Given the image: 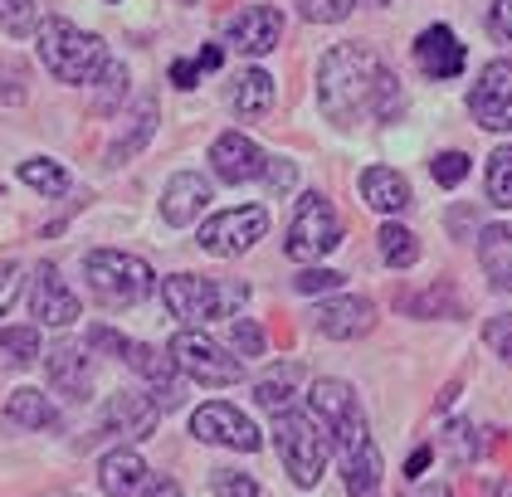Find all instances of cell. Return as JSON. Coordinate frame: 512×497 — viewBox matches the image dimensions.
Instances as JSON below:
<instances>
[{
  "label": "cell",
  "mask_w": 512,
  "mask_h": 497,
  "mask_svg": "<svg viewBox=\"0 0 512 497\" xmlns=\"http://www.w3.org/2000/svg\"><path fill=\"white\" fill-rule=\"evenodd\" d=\"M317 108L337 127H356L366 117L391 122L405 108V98H400V78L366 44H337L317 64Z\"/></svg>",
  "instance_id": "6da1fadb"
},
{
  "label": "cell",
  "mask_w": 512,
  "mask_h": 497,
  "mask_svg": "<svg viewBox=\"0 0 512 497\" xmlns=\"http://www.w3.org/2000/svg\"><path fill=\"white\" fill-rule=\"evenodd\" d=\"M40 59L59 83H98L108 69V44L79 25H69V20H44Z\"/></svg>",
  "instance_id": "7a4b0ae2"
},
{
  "label": "cell",
  "mask_w": 512,
  "mask_h": 497,
  "mask_svg": "<svg viewBox=\"0 0 512 497\" xmlns=\"http://www.w3.org/2000/svg\"><path fill=\"white\" fill-rule=\"evenodd\" d=\"M83 278L108 307H137L147 303L152 288H157L152 264H142L137 254H122V249H93L83 259Z\"/></svg>",
  "instance_id": "3957f363"
},
{
  "label": "cell",
  "mask_w": 512,
  "mask_h": 497,
  "mask_svg": "<svg viewBox=\"0 0 512 497\" xmlns=\"http://www.w3.org/2000/svg\"><path fill=\"white\" fill-rule=\"evenodd\" d=\"M274 444H278V459L288 468V478L298 488H317L322 483V468H327V434L317 429L313 415H293V410H278L274 415Z\"/></svg>",
  "instance_id": "277c9868"
},
{
  "label": "cell",
  "mask_w": 512,
  "mask_h": 497,
  "mask_svg": "<svg viewBox=\"0 0 512 497\" xmlns=\"http://www.w3.org/2000/svg\"><path fill=\"white\" fill-rule=\"evenodd\" d=\"M244 283H230V288H220V283H210V278H196V273H171L166 283H161V303L171 307V317H181V322H191V327H205V322H215V317H230V307L244 303Z\"/></svg>",
  "instance_id": "5b68a950"
},
{
  "label": "cell",
  "mask_w": 512,
  "mask_h": 497,
  "mask_svg": "<svg viewBox=\"0 0 512 497\" xmlns=\"http://www.w3.org/2000/svg\"><path fill=\"white\" fill-rule=\"evenodd\" d=\"M308 410H313L317 429L327 434V444H332L337 454L366 439V415H361L356 390L347 381H313V390H308Z\"/></svg>",
  "instance_id": "8992f818"
},
{
  "label": "cell",
  "mask_w": 512,
  "mask_h": 497,
  "mask_svg": "<svg viewBox=\"0 0 512 497\" xmlns=\"http://www.w3.org/2000/svg\"><path fill=\"white\" fill-rule=\"evenodd\" d=\"M337 244H342V220H337L332 200L317 191L303 195V200H298V215H293V225H288V239H283V254L298 259V264H317V259L332 254Z\"/></svg>",
  "instance_id": "52a82bcc"
},
{
  "label": "cell",
  "mask_w": 512,
  "mask_h": 497,
  "mask_svg": "<svg viewBox=\"0 0 512 497\" xmlns=\"http://www.w3.org/2000/svg\"><path fill=\"white\" fill-rule=\"evenodd\" d=\"M166 356H171V366L181 371V376H191L200 385H235L244 376V361L230 356L220 342H210V337H200V332H176L171 346H166Z\"/></svg>",
  "instance_id": "ba28073f"
},
{
  "label": "cell",
  "mask_w": 512,
  "mask_h": 497,
  "mask_svg": "<svg viewBox=\"0 0 512 497\" xmlns=\"http://www.w3.org/2000/svg\"><path fill=\"white\" fill-rule=\"evenodd\" d=\"M264 234H269V215L259 205H239V210H225V215L200 225V249L220 254V259H235L244 249H254Z\"/></svg>",
  "instance_id": "9c48e42d"
},
{
  "label": "cell",
  "mask_w": 512,
  "mask_h": 497,
  "mask_svg": "<svg viewBox=\"0 0 512 497\" xmlns=\"http://www.w3.org/2000/svg\"><path fill=\"white\" fill-rule=\"evenodd\" d=\"M191 434H196L200 444H220V449H239V454H254L259 444H264V434L254 429L249 415H239L235 405H200L196 415H191Z\"/></svg>",
  "instance_id": "30bf717a"
},
{
  "label": "cell",
  "mask_w": 512,
  "mask_h": 497,
  "mask_svg": "<svg viewBox=\"0 0 512 497\" xmlns=\"http://www.w3.org/2000/svg\"><path fill=\"white\" fill-rule=\"evenodd\" d=\"M469 108L488 132H508L512 127V64L508 59H493V64L478 74Z\"/></svg>",
  "instance_id": "8fae6325"
},
{
  "label": "cell",
  "mask_w": 512,
  "mask_h": 497,
  "mask_svg": "<svg viewBox=\"0 0 512 497\" xmlns=\"http://www.w3.org/2000/svg\"><path fill=\"white\" fill-rule=\"evenodd\" d=\"M313 327L332 342H352V337H366L376 327V307H371V298H356V293L327 298V303H317Z\"/></svg>",
  "instance_id": "7c38bea8"
},
{
  "label": "cell",
  "mask_w": 512,
  "mask_h": 497,
  "mask_svg": "<svg viewBox=\"0 0 512 497\" xmlns=\"http://www.w3.org/2000/svg\"><path fill=\"white\" fill-rule=\"evenodd\" d=\"M118 356L137 371V376H147L152 381V400H157V410H176L181 405V385H176V366H171V356H161L157 346H147V342H127L122 337L118 342Z\"/></svg>",
  "instance_id": "4fadbf2b"
},
{
  "label": "cell",
  "mask_w": 512,
  "mask_h": 497,
  "mask_svg": "<svg viewBox=\"0 0 512 497\" xmlns=\"http://www.w3.org/2000/svg\"><path fill=\"white\" fill-rule=\"evenodd\" d=\"M278 35H283V15L274 5H249V10H239L235 20L225 25V39L235 44L239 54H254V59L278 49Z\"/></svg>",
  "instance_id": "5bb4252c"
},
{
  "label": "cell",
  "mask_w": 512,
  "mask_h": 497,
  "mask_svg": "<svg viewBox=\"0 0 512 497\" xmlns=\"http://www.w3.org/2000/svg\"><path fill=\"white\" fill-rule=\"evenodd\" d=\"M30 307H35V317H40L44 327H69V322H79V298L69 293V283L59 278V268L54 264L35 268V293H30Z\"/></svg>",
  "instance_id": "9a60e30c"
},
{
  "label": "cell",
  "mask_w": 512,
  "mask_h": 497,
  "mask_svg": "<svg viewBox=\"0 0 512 497\" xmlns=\"http://www.w3.org/2000/svg\"><path fill=\"white\" fill-rule=\"evenodd\" d=\"M210 166H215V176H220L225 186H244V181H259L264 152H259L249 137L225 132V137H215V147H210Z\"/></svg>",
  "instance_id": "2e32d148"
},
{
  "label": "cell",
  "mask_w": 512,
  "mask_h": 497,
  "mask_svg": "<svg viewBox=\"0 0 512 497\" xmlns=\"http://www.w3.org/2000/svg\"><path fill=\"white\" fill-rule=\"evenodd\" d=\"M415 64L430 78H459L469 54H464V44H459V35L449 25H430L425 35L415 39Z\"/></svg>",
  "instance_id": "e0dca14e"
},
{
  "label": "cell",
  "mask_w": 512,
  "mask_h": 497,
  "mask_svg": "<svg viewBox=\"0 0 512 497\" xmlns=\"http://www.w3.org/2000/svg\"><path fill=\"white\" fill-rule=\"evenodd\" d=\"M205 205H210V181L196 176V171L171 176L166 191H161V215H166V225H196Z\"/></svg>",
  "instance_id": "ac0fdd59"
},
{
  "label": "cell",
  "mask_w": 512,
  "mask_h": 497,
  "mask_svg": "<svg viewBox=\"0 0 512 497\" xmlns=\"http://www.w3.org/2000/svg\"><path fill=\"white\" fill-rule=\"evenodd\" d=\"M161 410L152 395H137V390H122V395H113L108 400V424L118 429L122 439H147L152 429H157Z\"/></svg>",
  "instance_id": "d6986e66"
},
{
  "label": "cell",
  "mask_w": 512,
  "mask_h": 497,
  "mask_svg": "<svg viewBox=\"0 0 512 497\" xmlns=\"http://www.w3.org/2000/svg\"><path fill=\"white\" fill-rule=\"evenodd\" d=\"M147 463L137 459L132 449H113L108 459L98 463V483H103V493L108 497H142L147 493Z\"/></svg>",
  "instance_id": "ffe728a7"
},
{
  "label": "cell",
  "mask_w": 512,
  "mask_h": 497,
  "mask_svg": "<svg viewBox=\"0 0 512 497\" xmlns=\"http://www.w3.org/2000/svg\"><path fill=\"white\" fill-rule=\"evenodd\" d=\"M44 361H49V381H54L59 395H69V400H83V395H88V351H83V346L59 342Z\"/></svg>",
  "instance_id": "44dd1931"
},
{
  "label": "cell",
  "mask_w": 512,
  "mask_h": 497,
  "mask_svg": "<svg viewBox=\"0 0 512 497\" xmlns=\"http://www.w3.org/2000/svg\"><path fill=\"white\" fill-rule=\"evenodd\" d=\"M342 483L352 497H371L381 488V449L371 444V434L352 449H342Z\"/></svg>",
  "instance_id": "7402d4cb"
},
{
  "label": "cell",
  "mask_w": 512,
  "mask_h": 497,
  "mask_svg": "<svg viewBox=\"0 0 512 497\" xmlns=\"http://www.w3.org/2000/svg\"><path fill=\"white\" fill-rule=\"evenodd\" d=\"M361 195H366L371 210L400 215V210L410 205V181H405L400 171H391V166H371V171H361Z\"/></svg>",
  "instance_id": "603a6c76"
},
{
  "label": "cell",
  "mask_w": 512,
  "mask_h": 497,
  "mask_svg": "<svg viewBox=\"0 0 512 497\" xmlns=\"http://www.w3.org/2000/svg\"><path fill=\"white\" fill-rule=\"evenodd\" d=\"M478 264L493 288H512V234L508 225H488L478 234Z\"/></svg>",
  "instance_id": "cb8c5ba5"
},
{
  "label": "cell",
  "mask_w": 512,
  "mask_h": 497,
  "mask_svg": "<svg viewBox=\"0 0 512 497\" xmlns=\"http://www.w3.org/2000/svg\"><path fill=\"white\" fill-rule=\"evenodd\" d=\"M5 420L25 424V429H59V410L49 405L44 390H15L5 400Z\"/></svg>",
  "instance_id": "d4e9b609"
},
{
  "label": "cell",
  "mask_w": 512,
  "mask_h": 497,
  "mask_svg": "<svg viewBox=\"0 0 512 497\" xmlns=\"http://www.w3.org/2000/svg\"><path fill=\"white\" fill-rule=\"evenodd\" d=\"M274 108V78L264 74V69H249V74H239V88H235V113L239 117H259Z\"/></svg>",
  "instance_id": "484cf974"
},
{
  "label": "cell",
  "mask_w": 512,
  "mask_h": 497,
  "mask_svg": "<svg viewBox=\"0 0 512 497\" xmlns=\"http://www.w3.org/2000/svg\"><path fill=\"white\" fill-rule=\"evenodd\" d=\"M40 356V332L35 327H5L0 332V366L20 371V366H35Z\"/></svg>",
  "instance_id": "4316f807"
},
{
  "label": "cell",
  "mask_w": 512,
  "mask_h": 497,
  "mask_svg": "<svg viewBox=\"0 0 512 497\" xmlns=\"http://www.w3.org/2000/svg\"><path fill=\"white\" fill-rule=\"evenodd\" d=\"M381 259L391 268H410L415 259H420V244H415V234L405 230V225H381Z\"/></svg>",
  "instance_id": "83f0119b"
},
{
  "label": "cell",
  "mask_w": 512,
  "mask_h": 497,
  "mask_svg": "<svg viewBox=\"0 0 512 497\" xmlns=\"http://www.w3.org/2000/svg\"><path fill=\"white\" fill-rule=\"evenodd\" d=\"M20 181L35 186L40 195H64L69 191V176L59 161H20Z\"/></svg>",
  "instance_id": "f1b7e54d"
},
{
  "label": "cell",
  "mask_w": 512,
  "mask_h": 497,
  "mask_svg": "<svg viewBox=\"0 0 512 497\" xmlns=\"http://www.w3.org/2000/svg\"><path fill=\"white\" fill-rule=\"evenodd\" d=\"M488 200H493L498 210L512 205V152L508 147H498V152L488 156Z\"/></svg>",
  "instance_id": "f546056e"
},
{
  "label": "cell",
  "mask_w": 512,
  "mask_h": 497,
  "mask_svg": "<svg viewBox=\"0 0 512 497\" xmlns=\"http://www.w3.org/2000/svg\"><path fill=\"white\" fill-rule=\"evenodd\" d=\"M35 25H40L35 0H0V30L5 35H30Z\"/></svg>",
  "instance_id": "4dcf8cb0"
},
{
  "label": "cell",
  "mask_w": 512,
  "mask_h": 497,
  "mask_svg": "<svg viewBox=\"0 0 512 497\" xmlns=\"http://www.w3.org/2000/svg\"><path fill=\"white\" fill-rule=\"evenodd\" d=\"M152 122H157V108L147 103V108L137 113V127H132V137H127V142L118 137V142L108 147V161H113V166H118V161H127V156H132L137 147H142V142H147V137H152Z\"/></svg>",
  "instance_id": "1f68e13d"
},
{
  "label": "cell",
  "mask_w": 512,
  "mask_h": 497,
  "mask_svg": "<svg viewBox=\"0 0 512 497\" xmlns=\"http://www.w3.org/2000/svg\"><path fill=\"white\" fill-rule=\"evenodd\" d=\"M210 488H215V497H259V483L235 468H210Z\"/></svg>",
  "instance_id": "d6a6232c"
},
{
  "label": "cell",
  "mask_w": 512,
  "mask_h": 497,
  "mask_svg": "<svg viewBox=\"0 0 512 497\" xmlns=\"http://www.w3.org/2000/svg\"><path fill=\"white\" fill-rule=\"evenodd\" d=\"M352 5L356 0H298L303 20H317V25H337V20H347Z\"/></svg>",
  "instance_id": "836d02e7"
},
{
  "label": "cell",
  "mask_w": 512,
  "mask_h": 497,
  "mask_svg": "<svg viewBox=\"0 0 512 497\" xmlns=\"http://www.w3.org/2000/svg\"><path fill=\"white\" fill-rule=\"evenodd\" d=\"M230 346H235L239 356H259V351H264V332H259L249 317H235V322H230Z\"/></svg>",
  "instance_id": "e575fe53"
},
{
  "label": "cell",
  "mask_w": 512,
  "mask_h": 497,
  "mask_svg": "<svg viewBox=\"0 0 512 497\" xmlns=\"http://www.w3.org/2000/svg\"><path fill=\"white\" fill-rule=\"evenodd\" d=\"M464 176H469V156H464V152L434 156V181H439V186H459Z\"/></svg>",
  "instance_id": "d590c367"
},
{
  "label": "cell",
  "mask_w": 512,
  "mask_h": 497,
  "mask_svg": "<svg viewBox=\"0 0 512 497\" xmlns=\"http://www.w3.org/2000/svg\"><path fill=\"white\" fill-rule=\"evenodd\" d=\"M20 278H25L20 259H0V317L10 312V303H15V298H20Z\"/></svg>",
  "instance_id": "8d00e7d4"
},
{
  "label": "cell",
  "mask_w": 512,
  "mask_h": 497,
  "mask_svg": "<svg viewBox=\"0 0 512 497\" xmlns=\"http://www.w3.org/2000/svg\"><path fill=\"white\" fill-rule=\"evenodd\" d=\"M293 288H298V293H332V288H342V273H332V268H308V273L293 278Z\"/></svg>",
  "instance_id": "74e56055"
},
{
  "label": "cell",
  "mask_w": 512,
  "mask_h": 497,
  "mask_svg": "<svg viewBox=\"0 0 512 497\" xmlns=\"http://www.w3.org/2000/svg\"><path fill=\"white\" fill-rule=\"evenodd\" d=\"M259 176H264V181H269V191H293V161H269V156H264V171H259Z\"/></svg>",
  "instance_id": "f35d334b"
},
{
  "label": "cell",
  "mask_w": 512,
  "mask_h": 497,
  "mask_svg": "<svg viewBox=\"0 0 512 497\" xmlns=\"http://www.w3.org/2000/svg\"><path fill=\"white\" fill-rule=\"evenodd\" d=\"M254 400H259L269 415H278V410H288V400H293V395H288V385L283 381H264L259 390H254Z\"/></svg>",
  "instance_id": "ab89813d"
},
{
  "label": "cell",
  "mask_w": 512,
  "mask_h": 497,
  "mask_svg": "<svg viewBox=\"0 0 512 497\" xmlns=\"http://www.w3.org/2000/svg\"><path fill=\"white\" fill-rule=\"evenodd\" d=\"M473 434H478L473 424H454V429H449V449H454V459H473V454H478V439H473Z\"/></svg>",
  "instance_id": "60d3db41"
},
{
  "label": "cell",
  "mask_w": 512,
  "mask_h": 497,
  "mask_svg": "<svg viewBox=\"0 0 512 497\" xmlns=\"http://www.w3.org/2000/svg\"><path fill=\"white\" fill-rule=\"evenodd\" d=\"M20 98H25L20 69H5V64H0V103H20Z\"/></svg>",
  "instance_id": "b9f144b4"
},
{
  "label": "cell",
  "mask_w": 512,
  "mask_h": 497,
  "mask_svg": "<svg viewBox=\"0 0 512 497\" xmlns=\"http://www.w3.org/2000/svg\"><path fill=\"white\" fill-rule=\"evenodd\" d=\"M493 39L498 44L512 39V0H493Z\"/></svg>",
  "instance_id": "7bdbcfd3"
},
{
  "label": "cell",
  "mask_w": 512,
  "mask_h": 497,
  "mask_svg": "<svg viewBox=\"0 0 512 497\" xmlns=\"http://www.w3.org/2000/svg\"><path fill=\"white\" fill-rule=\"evenodd\" d=\"M196 78H200L196 59H181V64H171V83H176V88H196Z\"/></svg>",
  "instance_id": "ee69618b"
},
{
  "label": "cell",
  "mask_w": 512,
  "mask_h": 497,
  "mask_svg": "<svg viewBox=\"0 0 512 497\" xmlns=\"http://www.w3.org/2000/svg\"><path fill=\"white\" fill-rule=\"evenodd\" d=\"M508 322L512 317H493V322H488V342H493L498 356H508Z\"/></svg>",
  "instance_id": "f6af8a7d"
},
{
  "label": "cell",
  "mask_w": 512,
  "mask_h": 497,
  "mask_svg": "<svg viewBox=\"0 0 512 497\" xmlns=\"http://www.w3.org/2000/svg\"><path fill=\"white\" fill-rule=\"evenodd\" d=\"M142 497H181V488H176V478H157V473H152Z\"/></svg>",
  "instance_id": "bcb514c9"
},
{
  "label": "cell",
  "mask_w": 512,
  "mask_h": 497,
  "mask_svg": "<svg viewBox=\"0 0 512 497\" xmlns=\"http://www.w3.org/2000/svg\"><path fill=\"white\" fill-rule=\"evenodd\" d=\"M196 69H220V49H200Z\"/></svg>",
  "instance_id": "7dc6e473"
},
{
  "label": "cell",
  "mask_w": 512,
  "mask_h": 497,
  "mask_svg": "<svg viewBox=\"0 0 512 497\" xmlns=\"http://www.w3.org/2000/svg\"><path fill=\"white\" fill-rule=\"evenodd\" d=\"M425 463H430V454H425V449H420V454H415V459H410V468H405V478H420V468H425Z\"/></svg>",
  "instance_id": "c3c4849f"
},
{
  "label": "cell",
  "mask_w": 512,
  "mask_h": 497,
  "mask_svg": "<svg viewBox=\"0 0 512 497\" xmlns=\"http://www.w3.org/2000/svg\"><path fill=\"white\" fill-rule=\"evenodd\" d=\"M410 497H454L444 483H430V488H420V493H410Z\"/></svg>",
  "instance_id": "681fc988"
},
{
  "label": "cell",
  "mask_w": 512,
  "mask_h": 497,
  "mask_svg": "<svg viewBox=\"0 0 512 497\" xmlns=\"http://www.w3.org/2000/svg\"><path fill=\"white\" fill-rule=\"evenodd\" d=\"M49 497H74V493H49Z\"/></svg>",
  "instance_id": "f907efd6"
},
{
  "label": "cell",
  "mask_w": 512,
  "mask_h": 497,
  "mask_svg": "<svg viewBox=\"0 0 512 497\" xmlns=\"http://www.w3.org/2000/svg\"><path fill=\"white\" fill-rule=\"evenodd\" d=\"M371 5H386V0H371Z\"/></svg>",
  "instance_id": "816d5d0a"
}]
</instances>
